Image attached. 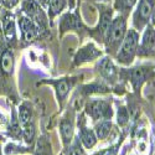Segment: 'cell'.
<instances>
[{
	"label": "cell",
	"mask_w": 155,
	"mask_h": 155,
	"mask_svg": "<svg viewBox=\"0 0 155 155\" xmlns=\"http://www.w3.org/2000/svg\"><path fill=\"white\" fill-rule=\"evenodd\" d=\"M139 32L135 29H129L117 54V61L122 64H130L138 52Z\"/></svg>",
	"instance_id": "cell-2"
},
{
	"label": "cell",
	"mask_w": 155,
	"mask_h": 155,
	"mask_svg": "<svg viewBox=\"0 0 155 155\" xmlns=\"http://www.w3.org/2000/svg\"><path fill=\"white\" fill-rule=\"evenodd\" d=\"M21 128H22V137H24L25 141H26L28 144L32 143L34 137H35V127H34V123L30 122L28 124L22 125Z\"/></svg>",
	"instance_id": "cell-21"
},
{
	"label": "cell",
	"mask_w": 155,
	"mask_h": 155,
	"mask_svg": "<svg viewBox=\"0 0 155 155\" xmlns=\"http://www.w3.org/2000/svg\"><path fill=\"white\" fill-rule=\"evenodd\" d=\"M9 134L12 138H20V135H22V128L20 127V122L14 117L9 125Z\"/></svg>",
	"instance_id": "cell-22"
},
{
	"label": "cell",
	"mask_w": 155,
	"mask_h": 155,
	"mask_svg": "<svg viewBox=\"0 0 155 155\" xmlns=\"http://www.w3.org/2000/svg\"><path fill=\"white\" fill-rule=\"evenodd\" d=\"M81 28H82V22L76 14H66L61 20V25H60L61 31H68Z\"/></svg>",
	"instance_id": "cell-14"
},
{
	"label": "cell",
	"mask_w": 155,
	"mask_h": 155,
	"mask_svg": "<svg viewBox=\"0 0 155 155\" xmlns=\"http://www.w3.org/2000/svg\"><path fill=\"white\" fill-rule=\"evenodd\" d=\"M19 122L22 125L32 122V110L29 106V103H22L19 108Z\"/></svg>",
	"instance_id": "cell-20"
},
{
	"label": "cell",
	"mask_w": 155,
	"mask_h": 155,
	"mask_svg": "<svg viewBox=\"0 0 155 155\" xmlns=\"http://www.w3.org/2000/svg\"><path fill=\"white\" fill-rule=\"evenodd\" d=\"M18 2H19V0H3L4 5H5L8 9H10V8H12V6H15V5L18 4Z\"/></svg>",
	"instance_id": "cell-26"
},
{
	"label": "cell",
	"mask_w": 155,
	"mask_h": 155,
	"mask_svg": "<svg viewBox=\"0 0 155 155\" xmlns=\"http://www.w3.org/2000/svg\"><path fill=\"white\" fill-rule=\"evenodd\" d=\"M106 155H115V151H107Z\"/></svg>",
	"instance_id": "cell-30"
},
{
	"label": "cell",
	"mask_w": 155,
	"mask_h": 155,
	"mask_svg": "<svg viewBox=\"0 0 155 155\" xmlns=\"http://www.w3.org/2000/svg\"><path fill=\"white\" fill-rule=\"evenodd\" d=\"M155 8V0H140L134 12V26L141 30L148 24Z\"/></svg>",
	"instance_id": "cell-4"
},
{
	"label": "cell",
	"mask_w": 155,
	"mask_h": 155,
	"mask_svg": "<svg viewBox=\"0 0 155 155\" xmlns=\"http://www.w3.org/2000/svg\"><path fill=\"white\" fill-rule=\"evenodd\" d=\"M138 56L149 57L155 56V28L153 25H148L144 35L141 37V42L138 46Z\"/></svg>",
	"instance_id": "cell-6"
},
{
	"label": "cell",
	"mask_w": 155,
	"mask_h": 155,
	"mask_svg": "<svg viewBox=\"0 0 155 155\" xmlns=\"http://www.w3.org/2000/svg\"><path fill=\"white\" fill-rule=\"evenodd\" d=\"M19 28H20L24 40H26V41L35 40L40 35V30H41V28L36 22H34L31 19H29L28 16L19 18Z\"/></svg>",
	"instance_id": "cell-7"
},
{
	"label": "cell",
	"mask_w": 155,
	"mask_h": 155,
	"mask_svg": "<svg viewBox=\"0 0 155 155\" xmlns=\"http://www.w3.org/2000/svg\"><path fill=\"white\" fill-rule=\"evenodd\" d=\"M135 4H137V0H115V9L128 12L133 9Z\"/></svg>",
	"instance_id": "cell-23"
},
{
	"label": "cell",
	"mask_w": 155,
	"mask_h": 155,
	"mask_svg": "<svg viewBox=\"0 0 155 155\" xmlns=\"http://www.w3.org/2000/svg\"><path fill=\"white\" fill-rule=\"evenodd\" d=\"M151 76V72L149 68H145V67H137V68H133L130 71V81L133 83V87L134 89H138L140 88V86L143 84L148 77Z\"/></svg>",
	"instance_id": "cell-12"
},
{
	"label": "cell",
	"mask_w": 155,
	"mask_h": 155,
	"mask_svg": "<svg viewBox=\"0 0 155 155\" xmlns=\"http://www.w3.org/2000/svg\"><path fill=\"white\" fill-rule=\"evenodd\" d=\"M5 122H6L5 117H4V115H2V114H0V124H3V123H5Z\"/></svg>",
	"instance_id": "cell-29"
},
{
	"label": "cell",
	"mask_w": 155,
	"mask_h": 155,
	"mask_svg": "<svg viewBox=\"0 0 155 155\" xmlns=\"http://www.w3.org/2000/svg\"><path fill=\"white\" fill-rule=\"evenodd\" d=\"M117 117H118V124L119 125H125L128 123V120H129V113H128V110H127L125 107L118 108Z\"/></svg>",
	"instance_id": "cell-24"
},
{
	"label": "cell",
	"mask_w": 155,
	"mask_h": 155,
	"mask_svg": "<svg viewBox=\"0 0 155 155\" xmlns=\"http://www.w3.org/2000/svg\"><path fill=\"white\" fill-rule=\"evenodd\" d=\"M2 70L8 73V74H11L12 73V70H14V55L10 50H5L4 52L2 54Z\"/></svg>",
	"instance_id": "cell-17"
},
{
	"label": "cell",
	"mask_w": 155,
	"mask_h": 155,
	"mask_svg": "<svg viewBox=\"0 0 155 155\" xmlns=\"http://www.w3.org/2000/svg\"><path fill=\"white\" fill-rule=\"evenodd\" d=\"M66 4H67L66 0H50V3L47 5V8H48V11H47L48 16L52 19L56 15H58L60 12H62V10L66 8Z\"/></svg>",
	"instance_id": "cell-19"
},
{
	"label": "cell",
	"mask_w": 155,
	"mask_h": 155,
	"mask_svg": "<svg viewBox=\"0 0 155 155\" xmlns=\"http://www.w3.org/2000/svg\"><path fill=\"white\" fill-rule=\"evenodd\" d=\"M151 20H153V22H151V25L153 26H155V8H154V10H153V12H151Z\"/></svg>",
	"instance_id": "cell-28"
},
{
	"label": "cell",
	"mask_w": 155,
	"mask_h": 155,
	"mask_svg": "<svg viewBox=\"0 0 155 155\" xmlns=\"http://www.w3.org/2000/svg\"><path fill=\"white\" fill-rule=\"evenodd\" d=\"M21 8H22V11L25 12V15L29 19H31L34 22H36L40 28L46 26L47 16L45 14V11L42 10L41 5L36 0H25Z\"/></svg>",
	"instance_id": "cell-3"
},
{
	"label": "cell",
	"mask_w": 155,
	"mask_h": 155,
	"mask_svg": "<svg viewBox=\"0 0 155 155\" xmlns=\"http://www.w3.org/2000/svg\"><path fill=\"white\" fill-rule=\"evenodd\" d=\"M73 120H72V115L68 118H63L61 124H60V130H61V137H62V141L64 145H68L71 143V140L73 138Z\"/></svg>",
	"instance_id": "cell-13"
},
{
	"label": "cell",
	"mask_w": 155,
	"mask_h": 155,
	"mask_svg": "<svg viewBox=\"0 0 155 155\" xmlns=\"http://www.w3.org/2000/svg\"><path fill=\"white\" fill-rule=\"evenodd\" d=\"M110 129H112L110 120L109 119H103L96 125V132L94 133H96L98 139H106L110 133Z\"/></svg>",
	"instance_id": "cell-18"
},
{
	"label": "cell",
	"mask_w": 155,
	"mask_h": 155,
	"mask_svg": "<svg viewBox=\"0 0 155 155\" xmlns=\"http://www.w3.org/2000/svg\"><path fill=\"white\" fill-rule=\"evenodd\" d=\"M86 112L93 120L98 119H110L112 117V109L110 104L106 101H91L87 103Z\"/></svg>",
	"instance_id": "cell-5"
},
{
	"label": "cell",
	"mask_w": 155,
	"mask_h": 155,
	"mask_svg": "<svg viewBox=\"0 0 155 155\" xmlns=\"http://www.w3.org/2000/svg\"><path fill=\"white\" fill-rule=\"evenodd\" d=\"M36 2L40 5H42V6H47L48 3H50V0H36Z\"/></svg>",
	"instance_id": "cell-27"
},
{
	"label": "cell",
	"mask_w": 155,
	"mask_h": 155,
	"mask_svg": "<svg viewBox=\"0 0 155 155\" xmlns=\"http://www.w3.org/2000/svg\"><path fill=\"white\" fill-rule=\"evenodd\" d=\"M98 68H99L101 74L106 78V81L114 82L115 80H117L118 71H117V68H115V66L113 64V62H112V60L109 57L102 58L101 62L98 63Z\"/></svg>",
	"instance_id": "cell-11"
},
{
	"label": "cell",
	"mask_w": 155,
	"mask_h": 155,
	"mask_svg": "<svg viewBox=\"0 0 155 155\" xmlns=\"http://www.w3.org/2000/svg\"><path fill=\"white\" fill-rule=\"evenodd\" d=\"M50 83L55 87L57 98L62 103L64 99H66V97L68 96L70 91L72 89V87L74 84V78H68V77H66V78H61L57 81H51Z\"/></svg>",
	"instance_id": "cell-9"
},
{
	"label": "cell",
	"mask_w": 155,
	"mask_h": 155,
	"mask_svg": "<svg viewBox=\"0 0 155 155\" xmlns=\"http://www.w3.org/2000/svg\"><path fill=\"white\" fill-rule=\"evenodd\" d=\"M101 55H102V52L93 44H87L84 47L80 48V51L76 54L74 63L81 64V63H84V62H88V61H93L97 57H99Z\"/></svg>",
	"instance_id": "cell-8"
},
{
	"label": "cell",
	"mask_w": 155,
	"mask_h": 155,
	"mask_svg": "<svg viewBox=\"0 0 155 155\" xmlns=\"http://www.w3.org/2000/svg\"><path fill=\"white\" fill-rule=\"evenodd\" d=\"M68 155H84V151L81 148V144H80L78 140H76L74 143L71 145V148L68 150Z\"/></svg>",
	"instance_id": "cell-25"
},
{
	"label": "cell",
	"mask_w": 155,
	"mask_h": 155,
	"mask_svg": "<svg viewBox=\"0 0 155 155\" xmlns=\"http://www.w3.org/2000/svg\"><path fill=\"white\" fill-rule=\"evenodd\" d=\"M80 139H81V143L87 148V149H91L96 145L97 143V135L94 132L89 130L87 127H81V130H80Z\"/></svg>",
	"instance_id": "cell-15"
},
{
	"label": "cell",
	"mask_w": 155,
	"mask_h": 155,
	"mask_svg": "<svg viewBox=\"0 0 155 155\" xmlns=\"http://www.w3.org/2000/svg\"><path fill=\"white\" fill-rule=\"evenodd\" d=\"M113 11L110 8H104L103 10H101V16H99V22H98V26L96 29V32H97V38L99 40H104V36H106V32L109 28V25L113 20Z\"/></svg>",
	"instance_id": "cell-10"
},
{
	"label": "cell",
	"mask_w": 155,
	"mask_h": 155,
	"mask_svg": "<svg viewBox=\"0 0 155 155\" xmlns=\"http://www.w3.org/2000/svg\"><path fill=\"white\" fill-rule=\"evenodd\" d=\"M4 25V35L8 41H14L16 37V30H15V21L10 14H6L3 20Z\"/></svg>",
	"instance_id": "cell-16"
},
{
	"label": "cell",
	"mask_w": 155,
	"mask_h": 155,
	"mask_svg": "<svg viewBox=\"0 0 155 155\" xmlns=\"http://www.w3.org/2000/svg\"><path fill=\"white\" fill-rule=\"evenodd\" d=\"M127 34V20L124 15H118L114 18L106 32L104 41L108 52L115 54V51L119 50L124 37Z\"/></svg>",
	"instance_id": "cell-1"
}]
</instances>
